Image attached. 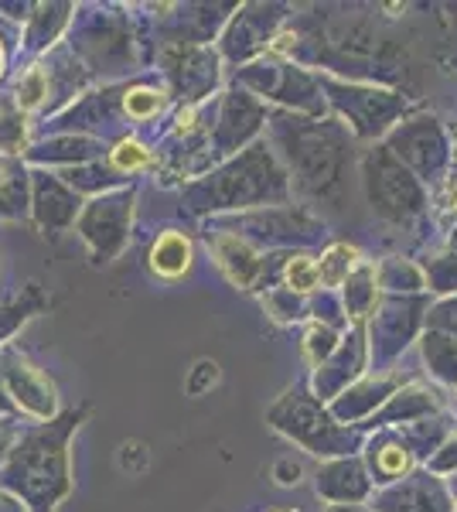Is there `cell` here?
<instances>
[{
	"label": "cell",
	"instance_id": "obj_1",
	"mask_svg": "<svg viewBox=\"0 0 457 512\" xmlns=\"http://www.w3.org/2000/svg\"><path fill=\"white\" fill-rule=\"evenodd\" d=\"M188 243L181 236H164V239H157L154 243V253H151V260H154V270L157 274H164V277H178L181 270H188Z\"/></svg>",
	"mask_w": 457,
	"mask_h": 512
},
{
	"label": "cell",
	"instance_id": "obj_2",
	"mask_svg": "<svg viewBox=\"0 0 457 512\" xmlns=\"http://www.w3.org/2000/svg\"><path fill=\"white\" fill-rule=\"evenodd\" d=\"M423 349H427L430 369H434L440 379H447V383H457V342L454 338L434 335V338H427Z\"/></svg>",
	"mask_w": 457,
	"mask_h": 512
},
{
	"label": "cell",
	"instance_id": "obj_3",
	"mask_svg": "<svg viewBox=\"0 0 457 512\" xmlns=\"http://www.w3.org/2000/svg\"><path fill=\"white\" fill-rule=\"evenodd\" d=\"M290 284L297 287V291H307V287H314V280H318V267H314L311 260H294L287 270Z\"/></svg>",
	"mask_w": 457,
	"mask_h": 512
},
{
	"label": "cell",
	"instance_id": "obj_4",
	"mask_svg": "<svg viewBox=\"0 0 457 512\" xmlns=\"http://www.w3.org/2000/svg\"><path fill=\"white\" fill-rule=\"evenodd\" d=\"M127 110L134 117H151V113L161 110V99H157V93H134L127 99Z\"/></svg>",
	"mask_w": 457,
	"mask_h": 512
},
{
	"label": "cell",
	"instance_id": "obj_5",
	"mask_svg": "<svg viewBox=\"0 0 457 512\" xmlns=\"http://www.w3.org/2000/svg\"><path fill=\"white\" fill-rule=\"evenodd\" d=\"M147 161V154H144V147L140 144H120V151H116V164H120V168H140V164Z\"/></svg>",
	"mask_w": 457,
	"mask_h": 512
},
{
	"label": "cell",
	"instance_id": "obj_6",
	"mask_svg": "<svg viewBox=\"0 0 457 512\" xmlns=\"http://www.w3.org/2000/svg\"><path fill=\"white\" fill-rule=\"evenodd\" d=\"M434 321H437V325H444V328H451V332H457V301L444 304V308H437Z\"/></svg>",
	"mask_w": 457,
	"mask_h": 512
},
{
	"label": "cell",
	"instance_id": "obj_7",
	"mask_svg": "<svg viewBox=\"0 0 457 512\" xmlns=\"http://www.w3.org/2000/svg\"><path fill=\"white\" fill-rule=\"evenodd\" d=\"M447 205L457 212V147H454V171H451V181H447Z\"/></svg>",
	"mask_w": 457,
	"mask_h": 512
}]
</instances>
